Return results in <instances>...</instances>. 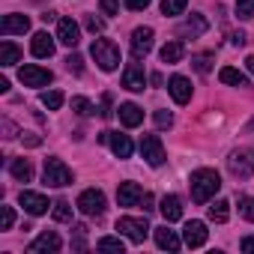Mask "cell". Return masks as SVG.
<instances>
[{
    "mask_svg": "<svg viewBox=\"0 0 254 254\" xmlns=\"http://www.w3.org/2000/svg\"><path fill=\"white\" fill-rule=\"evenodd\" d=\"M221 189V177L209 168H200L191 174V200L194 203H206L215 191Z\"/></svg>",
    "mask_w": 254,
    "mask_h": 254,
    "instance_id": "6da1fadb",
    "label": "cell"
},
{
    "mask_svg": "<svg viewBox=\"0 0 254 254\" xmlns=\"http://www.w3.org/2000/svg\"><path fill=\"white\" fill-rule=\"evenodd\" d=\"M90 54H93V60H96L105 72H114V69L120 66V48H117L111 39H96L93 48H90Z\"/></svg>",
    "mask_w": 254,
    "mask_h": 254,
    "instance_id": "7a4b0ae2",
    "label": "cell"
},
{
    "mask_svg": "<svg viewBox=\"0 0 254 254\" xmlns=\"http://www.w3.org/2000/svg\"><path fill=\"white\" fill-rule=\"evenodd\" d=\"M227 168H230L233 177L248 180V177L254 174V150H236V153L227 159Z\"/></svg>",
    "mask_w": 254,
    "mask_h": 254,
    "instance_id": "3957f363",
    "label": "cell"
},
{
    "mask_svg": "<svg viewBox=\"0 0 254 254\" xmlns=\"http://www.w3.org/2000/svg\"><path fill=\"white\" fill-rule=\"evenodd\" d=\"M45 183L54 189H63L72 183V171L60 162V159H45Z\"/></svg>",
    "mask_w": 254,
    "mask_h": 254,
    "instance_id": "277c9868",
    "label": "cell"
},
{
    "mask_svg": "<svg viewBox=\"0 0 254 254\" xmlns=\"http://www.w3.org/2000/svg\"><path fill=\"white\" fill-rule=\"evenodd\" d=\"M117 230L126 233L132 242H144L147 233H150V224H147V218H129V215H123V218L117 221Z\"/></svg>",
    "mask_w": 254,
    "mask_h": 254,
    "instance_id": "5b68a950",
    "label": "cell"
},
{
    "mask_svg": "<svg viewBox=\"0 0 254 254\" xmlns=\"http://www.w3.org/2000/svg\"><path fill=\"white\" fill-rule=\"evenodd\" d=\"M78 209L84 215H102L105 212V194L99 189H87L78 194Z\"/></svg>",
    "mask_w": 254,
    "mask_h": 254,
    "instance_id": "8992f818",
    "label": "cell"
},
{
    "mask_svg": "<svg viewBox=\"0 0 254 254\" xmlns=\"http://www.w3.org/2000/svg\"><path fill=\"white\" fill-rule=\"evenodd\" d=\"M51 72L48 69H42V66H21L18 69V81L24 84V87H45V84H51Z\"/></svg>",
    "mask_w": 254,
    "mask_h": 254,
    "instance_id": "52a82bcc",
    "label": "cell"
},
{
    "mask_svg": "<svg viewBox=\"0 0 254 254\" xmlns=\"http://www.w3.org/2000/svg\"><path fill=\"white\" fill-rule=\"evenodd\" d=\"M141 153H144L147 165H153V168H159L165 162V147H162L159 135H144L141 138Z\"/></svg>",
    "mask_w": 254,
    "mask_h": 254,
    "instance_id": "ba28073f",
    "label": "cell"
},
{
    "mask_svg": "<svg viewBox=\"0 0 254 254\" xmlns=\"http://www.w3.org/2000/svg\"><path fill=\"white\" fill-rule=\"evenodd\" d=\"M150 48H153V27H138L132 33V57L141 60L150 54Z\"/></svg>",
    "mask_w": 254,
    "mask_h": 254,
    "instance_id": "9c48e42d",
    "label": "cell"
},
{
    "mask_svg": "<svg viewBox=\"0 0 254 254\" xmlns=\"http://www.w3.org/2000/svg\"><path fill=\"white\" fill-rule=\"evenodd\" d=\"M18 203H21L30 215H45V212H48V197L39 194V191H21V194H18Z\"/></svg>",
    "mask_w": 254,
    "mask_h": 254,
    "instance_id": "30bf717a",
    "label": "cell"
},
{
    "mask_svg": "<svg viewBox=\"0 0 254 254\" xmlns=\"http://www.w3.org/2000/svg\"><path fill=\"white\" fill-rule=\"evenodd\" d=\"M117 200H120V206H138V203L144 200V189H141L138 183H120Z\"/></svg>",
    "mask_w": 254,
    "mask_h": 254,
    "instance_id": "8fae6325",
    "label": "cell"
},
{
    "mask_svg": "<svg viewBox=\"0 0 254 254\" xmlns=\"http://www.w3.org/2000/svg\"><path fill=\"white\" fill-rule=\"evenodd\" d=\"M57 39H60L66 48H75V45H78V39H81L78 24H75L72 18H60V21H57Z\"/></svg>",
    "mask_w": 254,
    "mask_h": 254,
    "instance_id": "7c38bea8",
    "label": "cell"
},
{
    "mask_svg": "<svg viewBox=\"0 0 254 254\" xmlns=\"http://www.w3.org/2000/svg\"><path fill=\"white\" fill-rule=\"evenodd\" d=\"M168 90H171V96H174V102H177V105L191 102V81H189V78L174 75V78H171V84H168Z\"/></svg>",
    "mask_w": 254,
    "mask_h": 254,
    "instance_id": "4fadbf2b",
    "label": "cell"
},
{
    "mask_svg": "<svg viewBox=\"0 0 254 254\" xmlns=\"http://www.w3.org/2000/svg\"><path fill=\"white\" fill-rule=\"evenodd\" d=\"M206 224L203 221H189L186 224V230H183V239H186V245L189 248H200L203 242H206Z\"/></svg>",
    "mask_w": 254,
    "mask_h": 254,
    "instance_id": "5bb4252c",
    "label": "cell"
},
{
    "mask_svg": "<svg viewBox=\"0 0 254 254\" xmlns=\"http://www.w3.org/2000/svg\"><path fill=\"white\" fill-rule=\"evenodd\" d=\"M117 111H120V123H123V126H129V129H135V126L144 123V111H141L135 102H123Z\"/></svg>",
    "mask_w": 254,
    "mask_h": 254,
    "instance_id": "9a60e30c",
    "label": "cell"
},
{
    "mask_svg": "<svg viewBox=\"0 0 254 254\" xmlns=\"http://www.w3.org/2000/svg\"><path fill=\"white\" fill-rule=\"evenodd\" d=\"M123 87H126V90H135V93H141V90L147 87V75H144V69L132 63L129 69L123 72Z\"/></svg>",
    "mask_w": 254,
    "mask_h": 254,
    "instance_id": "2e32d148",
    "label": "cell"
},
{
    "mask_svg": "<svg viewBox=\"0 0 254 254\" xmlns=\"http://www.w3.org/2000/svg\"><path fill=\"white\" fill-rule=\"evenodd\" d=\"M159 209H162L165 221H180V218H183V200H180L177 194H165L162 203H159Z\"/></svg>",
    "mask_w": 254,
    "mask_h": 254,
    "instance_id": "e0dca14e",
    "label": "cell"
},
{
    "mask_svg": "<svg viewBox=\"0 0 254 254\" xmlns=\"http://www.w3.org/2000/svg\"><path fill=\"white\" fill-rule=\"evenodd\" d=\"M30 30V18L27 15H6L3 24H0V33L12 36V33H27Z\"/></svg>",
    "mask_w": 254,
    "mask_h": 254,
    "instance_id": "ac0fdd59",
    "label": "cell"
},
{
    "mask_svg": "<svg viewBox=\"0 0 254 254\" xmlns=\"http://www.w3.org/2000/svg\"><path fill=\"white\" fill-rule=\"evenodd\" d=\"M60 245H63V242H60V236H57V233H51V230H45V233L30 245V251H33V254H42V251H60Z\"/></svg>",
    "mask_w": 254,
    "mask_h": 254,
    "instance_id": "d6986e66",
    "label": "cell"
},
{
    "mask_svg": "<svg viewBox=\"0 0 254 254\" xmlns=\"http://www.w3.org/2000/svg\"><path fill=\"white\" fill-rule=\"evenodd\" d=\"M108 141H111V150H114V156H120V159H129V156H132V141H129V135L111 132V135H108Z\"/></svg>",
    "mask_w": 254,
    "mask_h": 254,
    "instance_id": "ffe728a7",
    "label": "cell"
},
{
    "mask_svg": "<svg viewBox=\"0 0 254 254\" xmlns=\"http://www.w3.org/2000/svg\"><path fill=\"white\" fill-rule=\"evenodd\" d=\"M30 51H33V57H51L54 54V39L48 33H36L33 42H30Z\"/></svg>",
    "mask_w": 254,
    "mask_h": 254,
    "instance_id": "44dd1931",
    "label": "cell"
},
{
    "mask_svg": "<svg viewBox=\"0 0 254 254\" xmlns=\"http://www.w3.org/2000/svg\"><path fill=\"white\" fill-rule=\"evenodd\" d=\"M9 171H12V177H15L18 183H30V180H33V165H30L27 159H12V162H9Z\"/></svg>",
    "mask_w": 254,
    "mask_h": 254,
    "instance_id": "7402d4cb",
    "label": "cell"
},
{
    "mask_svg": "<svg viewBox=\"0 0 254 254\" xmlns=\"http://www.w3.org/2000/svg\"><path fill=\"white\" fill-rule=\"evenodd\" d=\"M218 78H221V84H230V87H248L245 75H242L239 69H233V66H224V69L218 72Z\"/></svg>",
    "mask_w": 254,
    "mask_h": 254,
    "instance_id": "603a6c76",
    "label": "cell"
},
{
    "mask_svg": "<svg viewBox=\"0 0 254 254\" xmlns=\"http://www.w3.org/2000/svg\"><path fill=\"white\" fill-rule=\"evenodd\" d=\"M156 245H159V248H168V251H177V248H180V239H177L174 230L159 227V230H156Z\"/></svg>",
    "mask_w": 254,
    "mask_h": 254,
    "instance_id": "cb8c5ba5",
    "label": "cell"
},
{
    "mask_svg": "<svg viewBox=\"0 0 254 254\" xmlns=\"http://www.w3.org/2000/svg\"><path fill=\"white\" fill-rule=\"evenodd\" d=\"M18 60H21L18 45H12V42H3V45H0V66H15Z\"/></svg>",
    "mask_w": 254,
    "mask_h": 254,
    "instance_id": "d4e9b609",
    "label": "cell"
},
{
    "mask_svg": "<svg viewBox=\"0 0 254 254\" xmlns=\"http://www.w3.org/2000/svg\"><path fill=\"white\" fill-rule=\"evenodd\" d=\"M183 54H186V48H183V42H177V39L162 48V60H165V63H180Z\"/></svg>",
    "mask_w": 254,
    "mask_h": 254,
    "instance_id": "484cf974",
    "label": "cell"
},
{
    "mask_svg": "<svg viewBox=\"0 0 254 254\" xmlns=\"http://www.w3.org/2000/svg\"><path fill=\"white\" fill-rule=\"evenodd\" d=\"M209 218L218 221V224H224V221L230 218V203H227V200H215V203L209 206Z\"/></svg>",
    "mask_w": 254,
    "mask_h": 254,
    "instance_id": "4316f807",
    "label": "cell"
},
{
    "mask_svg": "<svg viewBox=\"0 0 254 254\" xmlns=\"http://www.w3.org/2000/svg\"><path fill=\"white\" fill-rule=\"evenodd\" d=\"M203 30H206V18H203V15L189 18V21H186V27H183V33H189V36H200Z\"/></svg>",
    "mask_w": 254,
    "mask_h": 254,
    "instance_id": "83f0119b",
    "label": "cell"
},
{
    "mask_svg": "<svg viewBox=\"0 0 254 254\" xmlns=\"http://www.w3.org/2000/svg\"><path fill=\"white\" fill-rule=\"evenodd\" d=\"M189 6V0H162V12L165 15H183Z\"/></svg>",
    "mask_w": 254,
    "mask_h": 254,
    "instance_id": "f1b7e54d",
    "label": "cell"
},
{
    "mask_svg": "<svg viewBox=\"0 0 254 254\" xmlns=\"http://www.w3.org/2000/svg\"><path fill=\"white\" fill-rule=\"evenodd\" d=\"M42 105H45L48 111H60V108H63V93H60V90L42 93Z\"/></svg>",
    "mask_w": 254,
    "mask_h": 254,
    "instance_id": "f546056e",
    "label": "cell"
},
{
    "mask_svg": "<svg viewBox=\"0 0 254 254\" xmlns=\"http://www.w3.org/2000/svg\"><path fill=\"white\" fill-rule=\"evenodd\" d=\"M51 215H54V221H72V206H69V200H57L54 209H51Z\"/></svg>",
    "mask_w": 254,
    "mask_h": 254,
    "instance_id": "4dcf8cb0",
    "label": "cell"
},
{
    "mask_svg": "<svg viewBox=\"0 0 254 254\" xmlns=\"http://www.w3.org/2000/svg\"><path fill=\"white\" fill-rule=\"evenodd\" d=\"M96 248H99V251H120V254H123V239H117V236H102V239L96 242Z\"/></svg>",
    "mask_w": 254,
    "mask_h": 254,
    "instance_id": "1f68e13d",
    "label": "cell"
},
{
    "mask_svg": "<svg viewBox=\"0 0 254 254\" xmlns=\"http://www.w3.org/2000/svg\"><path fill=\"white\" fill-rule=\"evenodd\" d=\"M72 111H75L78 117H90V114H93V105H90L84 96H75V99H72Z\"/></svg>",
    "mask_w": 254,
    "mask_h": 254,
    "instance_id": "d6a6232c",
    "label": "cell"
},
{
    "mask_svg": "<svg viewBox=\"0 0 254 254\" xmlns=\"http://www.w3.org/2000/svg\"><path fill=\"white\" fill-rule=\"evenodd\" d=\"M239 212L245 221H254V197H239Z\"/></svg>",
    "mask_w": 254,
    "mask_h": 254,
    "instance_id": "836d02e7",
    "label": "cell"
},
{
    "mask_svg": "<svg viewBox=\"0 0 254 254\" xmlns=\"http://www.w3.org/2000/svg\"><path fill=\"white\" fill-rule=\"evenodd\" d=\"M236 15L239 18H254V0H236Z\"/></svg>",
    "mask_w": 254,
    "mask_h": 254,
    "instance_id": "e575fe53",
    "label": "cell"
},
{
    "mask_svg": "<svg viewBox=\"0 0 254 254\" xmlns=\"http://www.w3.org/2000/svg\"><path fill=\"white\" fill-rule=\"evenodd\" d=\"M12 224H15V212H12V206H3V209H0V227L9 230Z\"/></svg>",
    "mask_w": 254,
    "mask_h": 254,
    "instance_id": "d590c367",
    "label": "cell"
},
{
    "mask_svg": "<svg viewBox=\"0 0 254 254\" xmlns=\"http://www.w3.org/2000/svg\"><path fill=\"white\" fill-rule=\"evenodd\" d=\"M191 66H194L197 72H209V66H212V54H197V57L191 60Z\"/></svg>",
    "mask_w": 254,
    "mask_h": 254,
    "instance_id": "8d00e7d4",
    "label": "cell"
},
{
    "mask_svg": "<svg viewBox=\"0 0 254 254\" xmlns=\"http://www.w3.org/2000/svg\"><path fill=\"white\" fill-rule=\"evenodd\" d=\"M84 24H87V30H90V33H102V30H105V21H99L96 15H87V18H84Z\"/></svg>",
    "mask_w": 254,
    "mask_h": 254,
    "instance_id": "74e56055",
    "label": "cell"
},
{
    "mask_svg": "<svg viewBox=\"0 0 254 254\" xmlns=\"http://www.w3.org/2000/svg\"><path fill=\"white\" fill-rule=\"evenodd\" d=\"M174 123V117H171V111H156V126L159 129H168V126Z\"/></svg>",
    "mask_w": 254,
    "mask_h": 254,
    "instance_id": "f35d334b",
    "label": "cell"
},
{
    "mask_svg": "<svg viewBox=\"0 0 254 254\" xmlns=\"http://www.w3.org/2000/svg\"><path fill=\"white\" fill-rule=\"evenodd\" d=\"M99 6H102L105 15H117V12H120V3H117V0H99Z\"/></svg>",
    "mask_w": 254,
    "mask_h": 254,
    "instance_id": "ab89813d",
    "label": "cell"
},
{
    "mask_svg": "<svg viewBox=\"0 0 254 254\" xmlns=\"http://www.w3.org/2000/svg\"><path fill=\"white\" fill-rule=\"evenodd\" d=\"M66 66H69L72 72H81V69H84V60H81L78 54H69V60H66Z\"/></svg>",
    "mask_w": 254,
    "mask_h": 254,
    "instance_id": "60d3db41",
    "label": "cell"
},
{
    "mask_svg": "<svg viewBox=\"0 0 254 254\" xmlns=\"http://www.w3.org/2000/svg\"><path fill=\"white\" fill-rule=\"evenodd\" d=\"M21 141H24L27 147H39V144H42V138H39V135H30V132H24V135H21Z\"/></svg>",
    "mask_w": 254,
    "mask_h": 254,
    "instance_id": "b9f144b4",
    "label": "cell"
},
{
    "mask_svg": "<svg viewBox=\"0 0 254 254\" xmlns=\"http://www.w3.org/2000/svg\"><path fill=\"white\" fill-rule=\"evenodd\" d=\"M153 3V0H126V6H129V9H147Z\"/></svg>",
    "mask_w": 254,
    "mask_h": 254,
    "instance_id": "7bdbcfd3",
    "label": "cell"
},
{
    "mask_svg": "<svg viewBox=\"0 0 254 254\" xmlns=\"http://www.w3.org/2000/svg\"><path fill=\"white\" fill-rule=\"evenodd\" d=\"M239 248H242L245 254H251V251H254V236H245V239L239 242Z\"/></svg>",
    "mask_w": 254,
    "mask_h": 254,
    "instance_id": "ee69618b",
    "label": "cell"
},
{
    "mask_svg": "<svg viewBox=\"0 0 254 254\" xmlns=\"http://www.w3.org/2000/svg\"><path fill=\"white\" fill-rule=\"evenodd\" d=\"M108 108H111V96H102V111H99V114H102V117H111Z\"/></svg>",
    "mask_w": 254,
    "mask_h": 254,
    "instance_id": "f6af8a7d",
    "label": "cell"
},
{
    "mask_svg": "<svg viewBox=\"0 0 254 254\" xmlns=\"http://www.w3.org/2000/svg\"><path fill=\"white\" fill-rule=\"evenodd\" d=\"M230 42H233V45H239V48H242V45H245V33H233V36H230Z\"/></svg>",
    "mask_w": 254,
    "mask_h": 254,
    "instance_id": "bcb514c9",
    "label": "cell"
},
{
    "mask_svg": "<svg viewBox=\"0 0 254 254\" xmlns=\"http://www.w3.org/2000/svg\"><path fill=\"white\" fill-rule=\"evenodd\" d=\"M245 66H248V72L254 75V57H248V60H245Z\"/></svg>",
    "mask_w": 254,
    "mask_h": 254,
    "instance_id": "7dc6e473",
    "label": "cell"
},
{
    "mask_svg": "<svg viewBox=\"0 0 254 254\" xmlns=\"http://www.w3.org/2000/svg\"><path fill=\"white\" fill-rule=\"evenodd\" d=\"M251 129H254V120H251Z\"/></svg>",
    "mask_w": 254,
    "mask_h": 254,
    "instance_id": "c3c4849f",
    "label": "cell"
}]
</instances>
